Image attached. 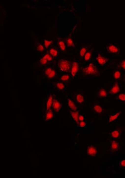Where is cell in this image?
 Returning a JSON list of instances; mask_svg holds the SVG:
<instances>
[{
	"instance_id": "1",
	"label": "cell",
	"mask_w": 125,
	"mask_h": 178,
	"mask_svg": "<svg viewBox=\"0 0 125 178\" xmlns=\"http://www.w3.org/2000/svg\"><path fill=\"white\" fill-rule=\"evenodd\" d=\"M83 73L85 76H99L100 73L98 66L92 63L83 69Z\"/></svg>"
},
{
	"instance_id": "2",
	"label": "cell",
	"mask_w": 125,
	"mask_h": 178,
	"mask_svg": "<svg viewBox=\"0 0 125 178\" xmlns=\"http://www.w3.org/2000/svg\"><path fill=\"white\" fill-rule=\"evenodd\" d=\"M124 130L119 125H117L115 128L111 130L109 132V136L111 139L117 141L120 140Z\"/></svg>"
},
{
	"instance_id": "3",
	"label": "cell",
	"mask_w": 125,
	"mask_h": 178,
	"mask_svg": "<svg viewBox=\"0 0 125 178\" xmlns=\"http://www.w3.org/2000/svg\"><path fill=\"white\" fill-rule=\"evenodd\" d=\"M109 143H110L109 146V153L115 154L119 152L121 150V147L118 143V141L115 139L109 140Z\"/></svg>"
},
{
	"instance_id": "4",
	"label": "cell",
	"mask_w": 125,
	"mask_h": 178,
	"mask_svg": "<svg viewBox=\"0 0 125 178\" xmlns=\"http://www.w3.org/2000/svg\"><path fill=\"white\" fill-rule=\"evenodd\" d=\"M59 68L61 71L66 72L69 70L71 67V63L66 60L61 59L59 61Z\"/></svg>"
},
{
	"instance_id": "5",
	"label": "cell",
	"mask_w": 125,
	"mask_h": 178,
	"mask_svg": "<svg viewBox=\"0 0 125 178\" xmlns=\"http://www.w3.org/2000/svg\"><path fill=\"white\" fill-rule=\"evenodd\" d=\"M87 153L88 156L95 157L98 154L99 151L98 147L93 144H91L87 147Z\"/></svg>"
},
{
	"instance_id": "6",
	"label": "cell",
	"mask_w": 125,
	"mask_h": 178,
	"mask_svg": "<svg viewBox=\"0 0 125 178\" xmlns=\"http://www.w3.org/2000/svg\"><path fill=\"white\" fill-rule=\"evenodd\" d=\"M95 60L98 64L100 66H104L106 65L109 61V58L105 57L101 53H98L96 55Z\"/></svg>"
},
{
	"instance_id": "7",
	"label": "cell",
	"mask_w": 125,
	"mask_h": 178,
	"mask_svg": "<svg viewBox=\"0 0 125 178\" xmlns=\"http://www.w3.org/2000/svg\"><path fill=\"white\" fill-rule=\"evenodd\" d=\"M106 49L109 53L112 54H118L119 53V49L118 46L113 44H110L106 47Z\"/></svg>"
},
{
	"instance_id": "8",
	"label": "cell",
	"mask_w": 125,
	"mask_h": 178,
	"mask_svg": "<svg viewBox=\"0 0 125 178\" xmlns=\"http://www.w3.org/2000/svg\"><path fill=\"white\" fill-rule=\"evenodd\" d=\"M120 90L121 89L119 84L117 81H116L109 90V93L112 95H116L120 91Z\"/></svg>"
},
{
	"instance_id": "9",
	"label": "cell",
	"mask_w": 125,
	"mask_h": 178,
	"mask_svg": "<svg viewBox=\"0 0 125 178\" xmlns=\"http://www.w3.org/2000/svg\"><path fill=\"white\" fill-rule=\"evenodd\" d=\"M121 113H122V111H118L116 113H114L110 115L108 119V122L109 123H112L115 122L119 118Z\"/></svg>"
},
{
	"instance_id": "10",
	"label": "cell",
	"mask_w": 125,
	"mask_h": 178,
	"mask_svg": "<svg viewBox=\"0 0 125 178\" xmlns=\"http://www.w3.org/2000/svg\"><path fill=\"white\" fill-rule=\"evenodd\" d=\"M52 107L55 111L58 113L60 111V110L62 108V105L61 104V103L59 102L58 101L54 99L52 104Z\"/></svg>"
},
{
	"instance_id": "11",
	"label": "cell",
	"mask_w": 125,
	"mask_h": 178,
	"mask_svg": "<svg viewBox=\"0 0 125 178\" xmlns=\"http://www.w3.org/2000/svg\"><path fill=\"white\" fill-rule=\"evenodd\" d=\"M79 69V65L76 62H73L72 64V67L71 70V74L73 77L75 76L77 73Z\"/></svg>"
},
{
	"instance_id": "12",
	"label": "cell",
	"mask_w": 125,
	"mask_h": 178,
	"mask_svg": "<svg viewBox=\"0 0 125 178\" xmlns=\"http://www.w3.org/2000/svg\"><path fill=\"white\" fill-rule=\"evenodd\" d=\"M53 116H54V115H53V111L50 109L49 110L47 111L44 118V120L46 122H48L50 120H51L52 119H53Z\"/></svg>"
},
{
	"instance_id": "13",
	"label": "cell",
	"mask_w": 125,
	"mask_h": 178,
	"mask_svg": "<svg viewBox=\"0 0 125 178\" xmlns=\"http://www.w3.org/2000/svg\"><path fill=\"white\" fill-rule=\"evenodd\" d=\"M107 96V91L106 89L101 88L97 92V96L100 98H104Z\"/></svg>"
},
{
	"instance_id": "14",
	"label": "cell",
	"mask_w": 125,
	"mask_h": 178,
	"mask_svg": "<svg viewBox=\"0 0 125 178\" xmlns=\"http://www.w3.org/2000/svg\"><path fill=\"white\" fill-rule=\"evenodd\" d=\"M70 112L71 116H72L73 119L76 122L77 125H78L79 123V119H78L79 115L78 112L77 111H70Z\"/></svg>"
},
{
	"instance_id": "15",
	"label": "cell",
	"mask_w": 125,
	"mask_h": 178,
	"mask_svg": "<svg viewBox=\"0 0 125 178\" xmlns=\"http://www.w3.org/2000/svg\"><path fill=\"white\" fill-rule=\"evenodd\" d=\"M68 104L69 108L71 110V111H77V107H76V105L75 104L74 101L70 99H68Z\"/></svg>"
},
{
	"instance_id": "16",
	"label": "cell",
	"mask_w": 125,
	"mask_h": 178,
	"mask_svg": "<svg viewBox=\"0 0 125 178\" xmlns=\"http://www.w3.org/2000/svg\"><path fill=\"white\" fill-rule=\"evenodd\" d=\"M53 101L52 96L50 95L48 98V100L46 102V111L50 109L51 106H52Z\"/></svg>"
},
{
	"instance_id": "17",
	"label": "cell",
	"mask_w": 125,
	"mask_h": 178,
	"mask_svg": "<svg viewBox=\"0 0 125 178\" xmlns=\"http://www.w3.org/2000/svg\"><path fill=\"white\" fill-rule=\"evenodd\" d=\"M103 108L101 106L98 104H96L94 107V112H95L96 114H100L102 113L103 112Z\"/></svg>"
},
{
	"instance_id": "18",
	"label": "cell",
	"mask_w": 125,
	"mask_h": 178,
	"mask_svg": "<svg viewBox=\"0 0 125 178\" xmlns=\"http://www.w3.org/2000/svg\"><path fill=\"white\" fill-rule=\"evenodd\" d=\"M118 165L120 169L125 170V157L120 159L118 161Z\"/></svg>"
},
{
	"instance_id": "19",
	"label": "cell",
	"mask_w": 125,
	"mask_h": 178,
	"mask_svg": "<svg viewBox=\"0 0 125 178\" xmlns=\"http://www.w3.org/2000/svg\"><path fill=\"white\" fill-rule=\"evenodd\" d=\"M76 101L80 104H82L84 101V98L82 95L80 93L78 94L76 96Z\"/></svg>"
},
{
	"instance_id": "20",
	"label": "cell",
	"mask_w": 125,
	"mask_h": 178,
	"mask_svg": "<svg viewBox=\"0 0 125 178\" xmlns=\"http://www.w3.org/2000/svg\"><path fill=\"white\" fill-rule=\"evenodd\" d=\"M113 76L116 80H119L121 77V72L119 70L115 71L113 73Z\"/></svg>"
},
{
	"instance_id": "21",
	"label": "cell",
	"mask_w": 125,
	"mask_h": 178,
	"mask_svg": "<svg viewBox=\"0 0 125 178\" xmlns=\"http://www.w3.org/2000/svg\"><path fill=\"white\" fill-rule=\"evenodd\" d=\"M59 47L61 50L62 51H64L65 49V43L63 41H59L58 43Z\"/></svg>"
},
{
	"instance_id": "22",
	"label": "cell",
	"mask_w": 125,
	"mask_h": 178,
	"mask_svg": "<svg viewBox=\"0 0 125 178\" xmlns=\"http://www.w3.org/2000/svg\"><path fill=\"white\" fill-rule=\"evenodd\" d=\"M49 52L50 53V55L53 57H56L58 55V51L56 50V49L52 48L49 51Z\"/></svg>"
},
{
	"instance_id": "23",
	"label": "cell",
	"mask_w": 125,
	"mask_h": 178,
	"mask_svg": "<svg viewBox=\"0 0 125 178\" xmlns=\"http://www.w3.org/2000/svg\"><path fill=\"white\" fill-rule=\"evenodd\" d=\"M91 56V51H88L84 55V60L85 61H88L90 59Z\"/></svg>"
},
{
	"instance_id": "24",
	"label": "cell",
	"mask_w": 125,
	"mask_h": 178,
	"mask_svg": "<svg viewBox=\"0 0 125 178\" xmlns=\"http://www.w3.org/2000/svg\"><path fill=\"white\" fill-rule=\"evenodd\" d=\"M86 52H87V50L86 48H82L81 49H80V56L82 57L84 56Z\"/></svg>"
},
{
	"instance_id": "25",
	"label": "cell",
	"mask_w": 125,
	"mask_h": 178,
	"mask_svg": "<svg viewBox=\"0 0 125 178\" xmlns=\"http://www.w3.org/2000/svg\"><path fill=\"white\" fill-rule=\"evenodd\" d=\"M56 86L57 87V88L58 89H59L60 90H62L63 89H64L65 88V85L64 84L62 83L59 82L58 83L56 84Z\"/></svg>"
},
{
	"instance_id": "26",
	"label": "cell",
	"mask_w": 125,
	"mask_h": 178,
	"mask_svg": "<svg viewBox=\"0 0 125 178\" xmlns=\"http://www.w3.org/2000/svg\"><path fill=\"white\" fill-rule=\"evenodd\" d=\"M118 99L120 101L125 102V93H121L118 95Z\"/></svg>"
},
{
	"instance_id": "27",
	"label": "cell",
	"mask_w": 125,
	"mask_h": 178,
	"mask_svg": "<svg viewBox=\"0 0 125 178\" xmlns=\"http://www.w3.org/2000/svg\"><path fill=\"white\" fill-rule=\"evenodd\" d=\"M118 67L121 69L125 70V59L123 60L120 63Z\"/></svg>"
},
{
	"instance_id": "28",
	"label": "cell",
	"mask_w": 125,
	"mask_h": 178,
	"mask_svg": "<svg viewBox=\"0 0 125 178\" xmlns=\"http://www.w3.org/2000/svg\"><path fill=\"white\" fill-rule=\"evenodd\" d=\"M67 44V45L69 47H72L74 46V43L72 39L70 38H69L66 40Z\"/></svg>"
},
{
	"instance_id": "29",
	"label": "cell",
	"mask_w": 125,
	"mask_h": 178,
	"mask_svg": "<svg viewBox=\"0 0 125 178\" xmlns=\"http://www.w3.org/2000/svg\"><path fill=\"white\" fill-rule=\"evenodd\" d=\"M56 73L55 71L53 69L51 72L47 76V77L49 78H53V77H54L56 75Z\"/></svg>"
},
{
	"instance_id": "30",
	"label": "cell",
	"mask_w": 125,
	"mask_h": 178,
	"mask_svg": "<svg viewBox=\"0 0 125 178\" xmlns=\"http://www.w3.org/2000/svg\"><path fill=\"white\" fill-rule=\"evenodd\" d=\"M70 79V76L68 75H64L61 77V81H66L69 80Z\"/></svg>"
},
{
	"instance_id": "31",
	"label": "cell",
	"mask_w": 125,
	"mask_h": 178,
	"mask_svg": "<svg viewBox=\"0 0 125 178\" xmlns=\"http://www.w3.org/2000/svg\"><path fill=\"white\" fill-rule=\"evenodd\" d=\"M43 58L47 60L48 61H52V60H53V58H52L50 54H48V53L44 55Z\"/></svg>"
},
{
	"instance_id": "32",
	"label": "cell",
	"mask_w": 125,
	"mask_h": 178,
	"mask_svg": "<svg viewBox=\"0 0 125 178\" xmlns=\"http://www.w3.org/2000/svg\"><path fill=\"white\" fill-rule=\"evenodd\" d=\"M52 43V41H48V40H45L44 41V43L45 47L47 49L48 48L49 46Z\"/></svg>"
},
{
	"instance_id": "33",
	"label": "cell",
	"mask_w": 125,
	"mask_h": 178,
	"mask_svg": "<svg viewBox=\"0 0 125 178\" xmlns=\"http://www.w3.org/2000/svg\"><path fill=\"white\" fill-rule=\"evenodd\" d=\"M44 46H43L42 45L40 44L37 46V50L39 52H41L44 51Z\"/></svg>"
},
{
	"instance_id": "34",
	"label": "cell",
	"mask_w": 125,
	"mask_h": 178,
	"mask_svg": "<svg viewBox=\"0 0 125 178\" xmlns=\"http://www.w3.org/2000/svg\"><path fill=\"white\" fill-rule=\"evenodd\" d=\"M78 125H79V127H80L81 128H83L85 126H86V123L85 122L82 121V122H79Z\"/></svg>"
},
{
	"instance_id": "35",
	"label": "cell",
	"mask_w": 125,
	"mask_h": 178,
	"mask_svg": "<svg viewBox=\"0 0 125 178\" xmlns=\"http://www.w3.org/2000/svg\"><path fill=\"white\" fill-rule=\"evenodd\" d=\"M40 63H41L42 65H45V64H47V62H48V61H47V60L45 58H44L43 57L40 60Z\"/></svg>"
},
{
	"instance_id": "36",
	"label": "cell",
	"mask_w": 125,
	"mask_h": 178,
	"mask_svg": "<svg viewBox=\"0 0 125 178\" xmlns=\"http://www.w3.org/2000/svg\"><path fill=\"white\" fill-rule=\"evenodd\" d=\"M53 70V69H51V68H48V69H46L45 71V73L46 76H48V75L51 72L52 70Z\"/></svg>"
},
{
	"instance_id": "37",
	"label": "cell",
	"mask_w": 125,
	"mask_h": 178,
	"mask_svg": "<svg viewBox=\"0 0 125 178\" xmlns=\"http://www.w3.org/2000/svg\"><path fill=\"white\" fill-rule=\"evenodd\" d=\"M78 119H79V121L80 122L83 121L84 120V116H82V115H79Z\"/></svg>"
},
{
	"instance_id": "38",
	"label": "cell",
	"mask_w": 125,
	"mask_h": 178,
	"mask_svg": "<svg viewBox=\"0 0 125 178\" xmlns=\"http://www.w3.org/2000/svg\"><path fill=\"white\" fill-rule=\"evenodd\" d=\"M124 83H125V78H124Z\"/></svg>"
}]
</instances>
